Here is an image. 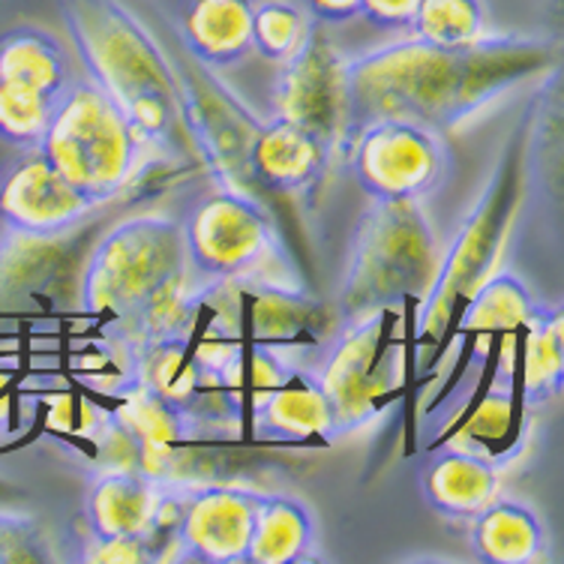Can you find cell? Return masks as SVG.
I'll list each match as a JSON object with an SVG mask.
<instances>
[{
  "label": "cell",
  "instance_id": "cell-6",
  "mask_svg": "<svg viewBox=\"0 0 564 564\" xmlns=\"http://www.w3.org/2000/svg\"><path fill=\"white\" fill-rule=\"evenodd\" d=\"M393 315L397 310H384L337 325L318 346L310 369L330 405L337 435L376 421L400 391L405 339L393 330Z\"/></svg>",
  "mask_w": 564,
  "mask_h": 564
},
{
  "label": "cell",
  "instance_id": "cell-2",
  "mask_svg": "<svg viewBox=\"0 0 564 564\" xmlns=\"http://www.w3.org/2000/svg\"><path fill=\"white\" fill-rule=\"evenodd\" d=\"M85 78L118 106L139 135L172 141L184 123L177 69L153 33L120 0H57Z\"/></svg>",
  "mask_w": 564,
  "mask_h": 564
},
{
  "label": "cell",
  "instance_id": "cell-26",
  "mask_svg": "<svg viewBox=\"0 0 564 564\" xmlns=\"http://www.w3.org/2000/svg\"><path fill=\"white\" fill-rule=\"evenodd\" d=\"M313 15L292 0H261L252 12V52L271 64H285L306 43Z\"/></svg>",
  "mask_w": 564,
  "mask_h": 564
},
{
  "label": "cell",
  "instance_id": "cell-25",
  "mask_svg": "<svg viewBox=\"0 0 564 564\" xmlns=\"http://www.w3.org/2000/svg\"><path fill=\"white\" fill-rule=\"evenodd\" d=\"M55 240L10 228L0 240V306H12V301L40 289V276L48 273L57 252Z\"/></svg>",
  "mask_w": 564,
  "mask_h": 564
},
{
  "label": "cell",
  "instance_id": "cell-17",
  "mask_svg": "<svg viewBox=\"0 0 564 564\" xmlns=\"http://www.w3.org/2000/svg\"><path fill=\"white\" fill-rule=\"evenodd\" d=\"M247 423L256 442L271 445H313L337 438L325 393L318 388L313 369L301 364L289 369V376L264 397Z\"/></svg>",
  "mask_w": 564,
  "mask_h": 564
},
{
  "label": "cell",
  "instance_id": "cell-21",
  "mask_svg": "<svg viewBox=\"0 0 564 564\" xmlns=\"http://www.w3.org/2000/svg\"><path fill=\"white\" fill-rule=\"evenodd\" d=\"M315 517L294 496H259L247 564H301L313 555Z\"/></svg>",
  "mask_w": 564,
  "mask_h": 564
},
{
  "label": "cell",
  "instance_id": "cell-22",
  "mask_svg": "<svg viewBox=\"0 0 564 564\" xmlns=\"http://www.w3.org/2000/svg\"><path fill=\"white\" fill-rule=\"evenodd\" d=\"M520 397L525 405H541L562 397L564 384V315L562 306L538 304L520 337Z\"/></svg>",
  "mask_w": 564,
  "mask_h": 564
},
{
  "label": "cell",
  "instance_id": "cell-28",
  "mask_svg": "<svg viewBox=\"0 0 564 564\" xmlns=\"http://www.w3.org/2000/svg\"><path fill=\"white\" fill-rule=\"evenodd\" d=\"M52 558L55 553L43 522L28 513L0 510V564H40Z\"/></svg>",
  "mask_w": 564,
  "mask_h": 564
},
{
  "label": "cell",
  "instance_id": "cell-13",
  "mask_svg": "<svg viewBox=\"0 0 564 564\" xmlns=\"http://www.w3.org/2000/svg\"><path fill=\"white\" fill-rule=\"evenodd\" d=\"M94 207L99 205L78 193L36 148L0 172V219L12 231L64 238L94 214Z\"/></svg>",
  "mask_w": 564,
  "mask_h": 564
},
{
  "label": "cell",
  "instance_id": "cell-29",
  "mask_svg": "<svg viewBox=\"0 0 564 564\" xmlns=\"http://www.w3.org/2000/svg\"><path fill=\"white\" fill-rule=\"evenodd\" d=\"M78 562L87 564H144L160 562V553L153 543L144 538H130V534H90L82 538V553Z\"/></svg>",
  "mask_w": 564,
  "mask_h": 564
},
{
  "label": "cell",
  "instance_id": "cell-11",
  "mask_svg": "<svg viewBox=\"0 0 564 564\" xmlns=\"http://www.w3.org/2000/svg\"><path fill=\"white\" fill-rule=\"evenodd\" d=\"M273 118L292 120L315 132L337 156L343 120H346V55L327 36L325 24L313 22L306 43L294 52L271 87Z\"/></svg>",
  "mask_w": 564,
  "mask_h": 564
},
{
  "label": "cell",
  "instance_id": "cell-9",
  "mask_svg": "<svg viewBox=\"0 0 564 564\" xmlns=\"http://www.w3.org/2000/svg\"><path fill=\"white\" fill-rule=\"evenodd\" d=\"M202 310L207 327L223 337L259 343L280 355L304 351L306 346H322L327 337V322L318 301L292 285L276 280H238L207 285Z\"/></svg>",
  "mask_w": 564,
  "mask_h": 564
},
{
  "label": "cell",
  "instance_id": "cell-10",
  "mask_svg": "<svg viewBox=\"0 0 564 564\" xmlns=\"http://www.w3.org/2000/svg\"><path fill=\"white\" fill-rule=\"evenodd\" d=\"M186 268L202 285L250 276L273 250V223L259 202L223 186L205 193L181 223Z\"/></svg>",
  "mask_w": 564,
  "mask_h": 564
},
{
  "label": "cell",
  "instance_id": "cell-32",
  "mask_svg": "<svg viewBox=\"0 0 564 564\" xmlns=\"http://www.w3.org/2000/svg\"><path fill=\"white\" fill-rule=\"evenodd\" d=\"M304 7L318 24H346L360 15V0H304Z\"/></svg>",
  "mask_w": 564,
  "mask_h": 564
},
{
  "label": "cell",
  "instance_id": "cell-8",
  "mask_svg": "<svg viewBox=\"0 0 564 564\" xmlns=\"http://www.w3.org/2000/svg\"><path fill=\"white\" fill-rule=\"evenodd\" d=\"M339 156L364 196L376 202H423L451 174L445 132L414 120H369L343 144Z\"/></svg>",
  "mask_w": 564,
  "mask_h": 564
},
{
  "label": "cell",
  "instance_id": "cell-7",
  "mask_svg": "<svg viewBox=\"0 0 564 564\" xmlns=\"http://www.w3.org/2000/svg\"><path fill=\"white\" fill-rule=\"evenodd\" d=\"M510 207H513V174L510 163H501L484 196L478 198V205L468 210L447 250L438 256L433 282L417 297L412 318L414 348H421L423 343L430 346L442 343L456 304L475 292L478 282L487 280L501 238L508 231Z\"/></svg>",
  "mask_w": 564,
  "mask_h": 564
},
{
  "label": "cell",
  "instance_id": "cell-27",
  "mask_svg": "<svg viewBox=\"0 0 564 564\" xmlns=\"http://www.w3.org/2000/svg\"><path fill=\"white\" fill-rule=\"evenodd\" d=\"M55 102L57 99L43 90L15 85V82H0V139L19 151L40 148L48 120L55 115Z\"/></svg>",
  "mask_w": 564,
  "mask_h": 564
},
{
  "label": "cell",
  "instance_id": "cell-16",
  "mask_svg": "<svg viewBox=\"0 0 564 564\" xmlns=\"http://www.w3.org/2000/svg\"><path fill=\"white\" fill-rule=\"evenodd\" d=\"M534 310V294L513 273H492L478 282L456 322V343L466 351V376H480L492 360L496 339L522 330Z\"/></svg>",
  "mask_w": 564,
  "mask_h": 564
},
{
  "label": "cell",
  "instance_id": "cell-15",
  "mask_svg": "<svg viewBox=\"0 0 564 564\" xmlns=\"http://www.w3.org/2000/svg\"><path fill=\"white\" fill-rule=\"evenodd\" d=\"M334 148L292 120L259 123L247 148V177L280 196H304L325 181Z\"/></svg>",
  "mask_w": 564,
  "mask_h": 564
},
{
  "label": "cell",
  "instance_id": "cell-4",
  "mask_svg": "<svg viewBox=\"0 0 564 564\" xmlns=\"http://www.w3.org/2000/svg\"><path fill=\"white\" fill-rule=\"evenodd\" d=\"M144 144L130 118L90 78H73L36 151L94 205H106L130 186Z\"/></svg>",
  "mask_w": 564,
  "mask_h": 564
},
{
  "label": "cell",
  "instance_id": "cell-18",
  "mask_svg": "<svg viewBox=\"0 0 564 564\" xmlns=\"http://www.w3.org/2000/svg\"><path fill=\"white\" fill-rule=\"evenodd\" d=\"M421 496L430 508L454 522H468L499 492V466L471 447H438L421 463Z\"/></svg>",
  "mask_w": 564,
  "mask_h": 564
},
{
  "label": "cell",
  "instance_id": "cell-23",
  "mask_svg": "<svg viewBox=\"0 0 564 564\" xmlns=\"http://www.w3.org/2000/svg\"><path fill=\"white\" fill-rule=\"evenodd\" d=\"M0 82L28 85L57 99L73 82L66 48L43 28H12L0 36Z\"/></svg>",
  "mask_w": 564,
  "mask_h": 564
},
{
  "label": "cell",
  "instance_id": "cell-24",
  "mask_svg": "<svg viewBox=\"0 0 564 564\" xmlns=\"http://www.w3.org/2000/svg\"><path fill=\"white\" fill-rule=\"evenodd\" d=\"M409 31L423 43L445 45V48L478 43L480 36H487V3L484 0H421Z\"/></svg>",
  "mask_w": 564,
  "mask_h": 564
},
{
  "label": "cell",
  "instance_id": "cell-1",
  "mask_svg": "<svg viewBox=\"0 0 564 564\" xmlns=\"http://www.w3.org/2000/svg\"><path fill=\"white\" fill-rule=\"evenodd\" d=\"M555 61L553 40L520 33H487L456 48L409 36L346 57V120L337 156L369 120L400 118L438 132L456 130L522 82L553 69Z\"/></svg>",
  "mask_w": 564,
  "mask_h": 564
},
{
  "label": "cell",
  "instance_id": "cell-19",
  "mask_svg": "<svg viewBox=\"0 0 564 564\" xmlns=\"http://www.w3.org/2000/svg\"><path fill=\"white\" fill-rule=\"evenodd\" d=\"M252 0H186L181 43L198 64L228 69L252 55Z\"/></svg>",
  "mask_w": 564,
  "mask_h": 564
},
{
  "label": "cell",
  "instance_id": "cell-14",
  "mask_svg": "<svg viewBox=\"0 0 564 564\" xmlns=\"http://www.w3.org/2000/svg\"><path fill=\"white\" fill-rule=\"evenodd\" d=\"M261 492L228 484L184 489L174 532L177 558L202 564H247L252 522Z\"/></svg>",
  "mask_w": 564,
  "mask_h": 564
},
{
  "label": "cell",
  "instance_id": "cell-3",
  "mask_svg": "<svg viewBox=\"0 0 564 564\" xmlns=\"http://www.w3.org/2000/svg\"><path fill=\"white\" fill-rule=\"evenodd\" d=\"M438 235L421 202H376L351 228L337 292V325L417 301L438 268Z\"/></svg>",
  "mask_w": 564,
  "mask_h": 564
},
{
  "label": "cell",
  "instance_id": "cell-12",
  "mask_svg": "<svg viewBox=\"0 0 564 564\" xmlns=\"http://www.w3.org/2000/svg\"><path fill=\"white\" fill-rule=\"evenodd\" d=\"M181 505L184 489H169L165 480L135 468H106L87 487L85 525L90 534L144 538L165 558V546H174Z\"/></svg>",
  "mask_w": 564,
  "mask_h": 564
},
{
  "label": "cell",
  "instance_id": "cell-30",
  "mask_svg": "<svg viewBox=\"0 0 564 564\" xmlns=\"http://www.w3.org/2000/svg\"><path fill=\"white\" fill-rule=\"evenodd\" d=\"M421 0H360V15L379 31H409Z\"/></svg>",
  "mask_w": 564,
  "mask_h": 564
},
{
  "label": "cell",
  "instance_id": "cell-20",
  "mask_svg": "<svg viewBox=\"0 0 564 564\" xmlns=\"http://www.w3.org/2000/svg\"><path fill=\"white\" fill-rule=\"evenodd\" d=\"M471 550L487 564H532L546 553V529L529 505L513 499H492L471 517Z\"/></svg>",
  "mask_w": 564,
  "mask_h": 564
},
{
  "label": "cell",
  "instance_id": "cell-5",
  "mask_svg": "<svg viewBox=\"0 0 564 564\" xmlns=\"http://www.w3.org/2000/svg\"><path fill=\"white\" fill-rule=\"evenodd\" d=\"M186 271L181 223L165 214H135L115 223L90 250L78 304L99 322L123 318Z\"/></svg>",
  "mask_w": 564,
  "mask_h": 564
},
{
  "label": "cell",
  "instance_id": "cell-33",
  "mask_svg": "<svg viewBox=\"0 0 564 564\" xmlns=\"http://www.w3.org/2000/svg\"><path fill=\"white\" fill-rule=\"evenodd\" d=\"M15 499H19V487L10 484L7 478H0V505H3V501H15Z\"/></svg>",
  "mask_w": 564,
  "mask_h": 564
},
{
  "label": "cell",
  "instance_id": "cell-31",
  "mask_svg": "<svg viewBox=\"0 0 564 564\" xmlns=\"http://www.w3.org/2000/svg\"><path fill=\"white\" fill-rule=\"evenodd\" d=\"M19 367L15 360L0 358V438L10 435L12 423H15V412H19Z\"/></svg>",
  "mask_w": 564,
  "mask_h": 564
}]
</instances>
